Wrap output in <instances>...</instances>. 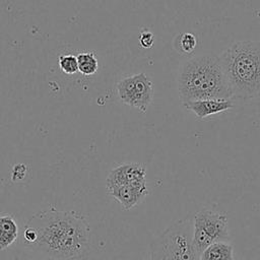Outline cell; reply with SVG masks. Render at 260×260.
Returning <instances> with one entry per match:
<instances>
[{
	"label": "cell",
	"mask_w": 260,
	"mask_h": 260,
	"mask_svg": "<svg viewBox=\"0 0 260 260\" xmlns=\"http://www.w3.org/2000/svg\"><path fill=\"white\" fill-rule=\"evenodd\" d=\"M23 240L27 247L54 259L81 260L90 250V229L80 213L50 207L31 216Z\"/></svg>",
	"instance_id": "obj_1"
},
{
	"label": "cell",
	"mask_w": 260,
	"mask_h": 260,
	"mask_svg": "<svg viewBox=\"0 0 260 260\" xmlns=\"http://www.w3.org/2000/svg\"><path fill=\"white\" fill-rule=\"evenodd\" d=\"M177 85L184 106L204 99H233L219 57L215 55L197 56L185 61L179 69Z\"/></svg>",
	"instance_id": "obj_2"
},
{
	"label": "cell",
	"mask_w": 260,
	"mask_h": 260,
	"mask_svg": "<svg viewBox=\"0 0 260 260\" xmlns=\"http://www.w3.org/2000/svg\"><path fill=\"white\" fill-rule=\"evenodd\" d=\"M218 57L233 99L249 101L260 95L259 41H237Z\"/></svg>",
	"instance_id": "obj_3"
},
{
	"label": "cell",
	"mask_w": 260,
	"mask_h": 260,
	"mask_svg": "<svg viewBox=\"0 0 260 260\" xmlns=\"http://www.w3.org/2000/svg\"><path fill=\"white\" fill-rule=\"evenodd\" d=\"M150 260H200L193 240L192 219H180L155 238L150 247Z\"/></svg>",
	"instance_id": "obj_4"
},
{
	"label": "cell",
	"mask_w": 260,
	"mask_h": 260,
	"mask_svg": "<svg viewBox=\"0 0 260 260\" xmlns=\"http://www.w3.org/2000/svg\"><path fill=\"white\" fill-rule=\"evenodd\" d=\"M193 240L199 253L210 244L226 241L230 237L228 216L210 208H202L193 219Z\"/></svg>",
	"instance_id": "obj_5"
},
{
	"label": "cell",
	"mask_w": 260,
	"mask_h": 260,
	"mask_svg": "<svg viewBox=\"0 0 260 260\" xmlns=\"http://www.w3.org/2000/svg\"><path fill=\"white\" fill-rule=\"evenodd\" d=\"M117 92L123 104L142 113L147 111L153 99L152 82L143 72L121 79L117 83Z\"/></svg>",
	"instance_id": "obj_6"
},
{
	"label": "cell",
	"mask_w": 260,
	"mask_h": 260,
	"mask_svg": "<svg viewBox=\"0 0 260 260\" xmlns=\"http://www.w3.org/2000/svg\"><path fill=\"white\" fill-rule=\"evenodd\" d=\"M107 190L118 186H146L145 166L138 162H125L114 168L106 180Z\"/></svg>",
	"instance_id": "obj_7"
},
{
	"label": "cell",
	"mask_w": 260,
	"mask_h": 260,
	"mask_svg": "<svg viewBox=\"0 0 260 260\" xmlns=\"http://www.w3.org/2000/svg\"><path fill=\"white\" fill-rule=\"evenodd\" d=\"M108 193L128 210L140 203L148 194L147 186H118L108 189Z\"/></svg>",
	"instance_id": "obj_8"
},
{
	"label": "cell",
	"mask_w": 260,
	"mask_h": 260,
	"mask_svg": "<svg viewBox=\"0 0 260 260\" xmlns=\"http://www.w3.org/2000/svg\"><path fill=\"white\" fill-rule=\"evenodd\" d=\"M184 107L192 111L197 116V118L204 119L208 116L215 115L232 109L234 107V104L232 100L204 99V100L190 102Z\"/></svg>",
	"instance_id": "obj_9"
},
{
	"label": "cell",
	"mask_w": 260,
	"mask_h": 260,
	"mask_svg": "<svg viewBox=\"0 0 260 260\" xmlns=\"http://www.w3.org/2000/svg\"><path fill=\"white\" fill-rule=\"evenodd\" d=\"M200 260H235L234 247L228 241L212 243L200 253Z\"/></svg>",
	"instance_id": "obj_10"
},
{
	"label": "cell",
	"mask_w": 260,
	"mask_h": 260,
	"mask_svg": "<svg viewBox=\"0 0 260 260\" xmlns=\"http://www.w3.org/2000/svg\"><path fill=\"white\" fill-rule=\"evenodd\" d=\"M18 237V225L10 214H0V250L11 246Z\"/></svg>",
	"instance_id": "obj_11"
},
{
	"label": "cell",
	"mask_w": 260,
	"mask_h": 260,
	"mask_svg": "<svg viewBox=\"0 0 260 260\" xmlns=\"http://www.w3.org/2000/svg\"><path fill=\"white\" fill-rule=\"evenodd\" d=\"M78 71L86 76L92 75L99 68V62L95 55L92 52L79 53L77 56Z\"/></svg>",
	"instance_id": "obj_12"
},
{
	"label": "cell",
	"mask_w": 260,
	"mask_h": 260,
	"mask_svg": "<svg viewBox=\"0 0 260 260\" xmlns=\"http://www.w3.org/2000/svg\"><path fill=\"white\" fill-rule=\"evenodd\" d=\"M175 44H176V46L179 47L178 50L181 53L189 54V53H192L193 50L195 49L197 40L193 34L183 32V34H180L179 36H177Z\"/></svg>",
	"instance_id": "obj_13"
},
{
	"label": "cell",
	"mask_w": 260,
	"mask_h": 260,
	"mask_svg": "<svg viewBox=\"0 0 260 260\" xmlns=\"http://www.w3.org/2000/svg\"><path fill=\"white\" fill-rule=\"evenodd\" d=\"M60 69L66 74H74L78 71V63L77 57L71 54H64L59 56L58 59Z\"/></svg>",
	"instance_id": "obj_14"
},
{
	"label": "cell",
	"mask_w": 260,
	"mask_h": 260,
	"mask_svg": "<svg viewBox=\"0 0 260 260\" xmlns=\"http://www.w3.org/2000/svg\"><path fill=\"white\" fill-rule=\"evenodd\" d=\"M153 42H154V36L151 31L149 30H143L141 34H140V37H139V43L140 45L143 47V48H150L152 47L153 45Z\"/></svg>",
	"instance_id": "obj_15"
},
{
	"label": "cell",
	"mask_w": 260,
	"mask_h": 260,
	"mask_svg": "<svg viewBox=\"0 0 260 260\" xmlns=\"http://www.w3.org/2000/svg\"><path fill=\"white\" fill-rule=\"evenodd\" d=\"M26 173H27L26 166L24 164H18L16 166H14V168L12 170V174H11L12 180L13 181L22 180L26 176Z\"/></svg>",
	"instance_id": "obj_16"
}]
</instances>
